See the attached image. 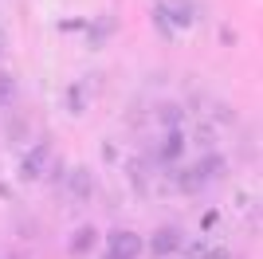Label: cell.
Listing matches in <instances>:
<instances>
[{
  "label": "cell",
  "instance_id": "6da1fadb",
  "mask_svg": "<svg viewBox=\"0 0 263 259\" xmlns=\"http://www.w3.org/2000/svg\"><path fill=\"white\" fill-rule=\"evenodd\" d=\"M157 12L165 16V24L173 32H185V28L197 24V4L193 0H157Z\"/></svg>",
  "mask_w": 263,
  "mask_h": 259
},
{
  "label": "cell",
  "instance_id": "7a4b0ae2",
  "mask_svg": "<svg viewBox=\"0 0 263 259\" xmlns=\"http://www.w3.org/2000/svg\"><path fill=\"white\" fill-rule=\"evenodd\" d=\"M220 173H224V157H220V153L212 157L209 153V157H200L193 169H185L177 181H181V189H200L204 181H212V177H220Z\"/></svg>",
  "mask_w": 263,
  "mask_h": 259
},
{
  "label": "cell",
  "instance_id": "3957f363",
  "mask_svg": "<svg viewBox=\"0 0 263 259\" xmlns=\"http://www.w3.org/2000/svg\"><path fill=\"white\" fill-rule=\"evenodd\" d=\"M47 169H51V145H47V141H35L20 161V177L24 181H40V177H47Z\"/></svg>",
  "mask_w": 263,
  "mask_h": 259
},
{
  "label": "cell",
  "instance_id": "277c9868",
  "mask_svg": "<svg viewBox=\"0 0 263 259\" xmlns=\"http://www.w3.org/2000/svg\"><path fill=\"white\" fill-rule=\"evenodd\" d=\"M145 251L142 236L130 232V228H118V232H110V255L114 259H138Z\"/></svg>",
  "mask_w": 263,
  "mask_h": 259
},
{
  "label": "cell",
  "instance_id": "5b68a950",
  "mask_svg": "<svg viewBox=\"0 0 263 259\" xmlns=\"http://www.w3.org/2000/svg\"><path fill=\"white\" fill-rule=\"evenodd\" d=\"M181 244H185L181 228H157L154 239H149L145 248H149V255H154V259H169V255H177V251H181Z\"/></svg>",
  "mask_w": 263,
  "mask_h": 259
},
{
  "label": "cell",
  "instance_id": "8992f818",
  "mask_svg": "<svg viewBox=\"0 0 263 259\" xmlns=\"http://www.w3.org/2000/svg\"><path fill=\"white\" fill-rule=\"evenodd\" d=\"M114 32H118V20H114V16H99V20L87 28V43H90V47H102Z\"/></svg>",
  "mask_w": 263,
  "mask_h": 259
},
{
  "label": "cell",
  "instance_id": "52a82bcc",
  "mask_svg": "<svg viewBox=\"0 0 263 259\" xmlns=\"http://www.w3.org/2000/svg\"><path fill=\"white\" fill-rule=\"evenodd\" d=\"M99 244V228H90V224H83V228H75V236H71V244H67V251L71 255H87L90 248Z\"/></svg>",
  "mask_w": 263,
  "mask_h": 259
},
{
  "label": "cell",
  "instance_id": "ba28073f",
  "mask_svg": "<svg viewBox=\"0 0 263 259\" xmlns=\"http://www.w3.org/2000/svg\"><path fill=\"white\" fill-rule=\"evenodd\" d=\"M71 193H75L79 200H90V193H95V177H90L87 165H75V169H71Z\"/></svg>",
  "mask_w": 263,
  "mask_h": 259
},
{
  "label": "cell",
  "instance_id": "9c48e42d",
  "mask_svg": "<svg viewBox=\"0 0 263 259\" xmlns=\"http://www.w3.org/2000/svg\"><path fill=\"white\" fill-rule=\"evenodd\" d=\"M181 150H185V134H165V141H161V161H177L181 157Z\"/></svg>",
  "mask_w": 263,
  "mask_h": 259
},
{
  "label": "cell",
  "instance_id": "30bf717a",
  "mask_svg": "<svg viewBox=\"0 0 263 259\" xmlns=\"http://www.w3.org/2000/svg\"><path fill=\"white\" fill-rule=\"evenodd\" d=\"M12 106H16V79L0 75V110H12Z\"/></svg>",
  "mask_w": 263,
  "mask_h": 259
},
{
  "label": "cell",
  "instance_id": "8fae6325",
  "mask_svg": "<svg viewBox=\"0 0 263 259\" xmlns=\"http://www.w3.org/2000/svg\"><path fill=\"white\" fill-rule=\"evenodd\" d=\"M200 259H232V251L228 248H204V251H200Z\"/></svg>",
  "mask_w": 263,
  "mask_h": 259
},
{
  "label": "cell",
  "instance_id": "7c38bea8",
  "mask_svg": "<svg viewBox=\"0 0 263 259\" xmlns=\"http://www.w3.org/2000/svg\"><path fill=\"white\" fill-rule=\"evenodd\" d=\"M71 110H75V114H79V110H83V90H79V86H75V90H71Z\"/></svg>",
  "mask_w": 263,
  "mask_h": 259
},
{
  "label": "cell",
  "instance_id": "4fadbf2b",
  "mask_svg": "<svg viewBox=\"0 0 263 259\" xmlns=\"http://www.w3.org/2000/svg\"><path fill=\"white\" fill-rule=\"evenodd\" d=\"M0 51H4V32H0Z\"/></svg>",
  "mask_w": 263,
  "mask_h": 259
},
{
  "label": "cell",
  "instance_id": "5bb4252c",
  "mask_svg": "<svg viewBox=\"0 0 263 259\" xmlns=\"http://www.w3.org/2000/svg\"><path fill=\"white\" fill-rule=\"evenodd\" d=\"M102 259H114V255H110V251H106V255H102Z\"/></svg>",
  "mask_w": 263,
  "mask_h": 259
}]
</instances>
